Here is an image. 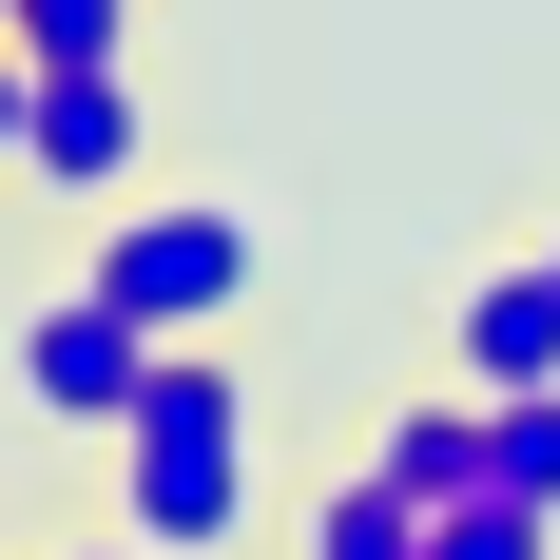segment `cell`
I'll list each match as a JSON object with an SVG mask.
<instances>
[{
	"label": "cell",
	"instance_id": "obj_1",
	"mask_svg": "<svg viewBox=\"0 0 560 560\" xmlns=\"http://www.w3.org/2000/svg\"><path fill=\"white\" fill-rule=\"evenodd\" d=\"M232 522H252V387H232V348H155V387L116 425V541L213 560Z\"/></svg>",
	"mask_w": 560,
	"mask_h": 560
},
{
	"label": "cell",
	"instance_id": "obj_2",
	"mask_svg": "<svg viewBox=\"0 0 560 560\" xmlns=\"http://www.w3.org/2000/svg\"><path fill=\"white\" fill-rule=\"evenodd\" d=\"M97 310H136L155 348H213L232 310H252V213H213V194H136V213H97Z\"/></svg>",
	"mask_w": 560,
	"mask_h": 560
},
{
	"label": "cell",
	"instance_id": "obj_3",
	"mask_svg": "<svg viewBox=\"0 0 560 560\" xmlns=\"http://www.w3.org/2000/svg\"><path fill=\"white\" fill-rule=\"evenodd\" d=\"M136 155H155V116H136V58H78V78H20V174H39V194L116 213V194H136Z\"/></svg>",
	"mask_w": 560,
	"mask_h": 560
},
{
	"label": "cell",
	"instance_id": "obj_4",
	"mask_svg": "<svg viewBox=\"0 0 560 560\" xmlns=\"http://www.w3.org/2000/svg\"><path fill=\"white\" fill-rule=\"evenodd\" d=\"M136 387H155V329H136V310H97V290L20 310V406H39V425L116 445V425H136Z\"/></svg>",
	"mask_w": 560,
	"mask_h": 560
},
{
	"label": "cell",
	"instance_id": "obj_5",
	"mask_svg": "<svg viewBox=\"0 0 560 560\" xmlns=\"http://www.w3.org/2000/svg\"><path fill=\"white\" fill-rule=\"evenodd\" d=\"M445 368H464V406H522V387H560V271L522 252V271H483L445 310Z\"/></svg>",
	"mask_w": 560,
	"mask_h": 560
},
{
	"label": "cell",
	"instance_id": "obj_6",
	"mask_svg": "<svg viewBox=\"0 0 560 560\" xmlns=\"http://www.w3.org/2000/svg\"><path fill=\"white\" fill-rule=\"evenodd\" d=\"M368 483H406L425 522H445V503H483V406H464V387L387 406V425H368Z\"/></svg>",
	"mask_w": 560,
	"mask_h": 560
},
{
	"label": "cell",
	"instance_id": "obj_7",
	"mask_svg": "<svg viewBox=\"0 0 560 560\" xmlns=\"http://www.w3.org/2000/svg\"><path fill=\"white\" fill-rule=\"evenodd\" d=\"M483 503H541V522H560V387L483 406Z\"/></svg>",
	"mask_w": 560,
	"mask_h": 560
},
{
	"label": "cell",
	"instance_id": "obj_8",
	"mask_svg": "<svg viewBox=\"0 0 560 560\" xmlns=\"http://www.w3.org/2000/svg\"><path fill=\"white\" fill-rule=\"evenodd\" d=\"M310 560H425V503H406V483H368V464H348L329 503H310Z\"/></svg>",
	"mask_w": 560,
	"mask_h": 560
},
{
	"label": "cell",
	"instance_id": "obj_9",
	"mask_svg": "<svg viewBox=\"0 0 560 560\" xmlns=\"http://www.w3.org/2000/svg\"><path fill=\"white\" fill-rule=\"evenodd\" d=\"M0 39H20V78H78V58H116V39H136V0H20Z\"/></svg>",
	"mask_w": 560,
	"mask_h": 560
},
{
	"label": "cell",
	"instance_id": "obj_10",
	"mask_svg": "<svg viewBox=\"0 0 560 560\" xmlns=\"http://www.w3.org/2000/svg\"><path fill=\"white\" fill-rule=\"evenodd\" d=\"M425 560H560V522H541V503H445Z\"/></svg>",
	"mask_w": 560,
	"mask_h": 560
},
{
	"label": "cell",
	"instance_id": "obj_11",
	"mask_svg": "<svg viewBox=\"0 0 560 560\" xmlns=\"http://www.w3.org/2000/svg\"><path fill=\"white\" fill-rule=\"evenodd\" d=\"M0 174H20V39H0Z\"/></svg>",
	"mask_w": 560,
	"mask_h": 560
},
{
	"label": "cell",
	"instance_id": "obj_12",
	"mask_svg": "<svg viewBox=\"0 0 560 560\" xmlns=\"http://www.w3.org/2000/svg\"><path fill=\"white\" fill-rule=\"evenodd\" d=\"M78 560H155V541H78Z\"/></svg>",
	"mask_w": 560,
	"mask_h": 560
},
{
	"label": "cell",
	"instance_id": "obj_13",
	"mask_svg": "<svg viewBox=\"0 0 560 560\" xmlns=\"http://www.w3.org/2000/svg\"><path fill=\"white\" fill-rule=\"evenodd\" d=\"M541 271H560V232H541Z\"/></svg>",
	"mask_w": 560,
	"mask_h": 560
},
{
	"label": "cell",
	"instance_id": "obj_14",
	"mask_svg": "<svg viewBox=\"0 0 560 560\" xmlns=\"http://www.w3.org/2000/svg\"><path fill=\"white\" fill-rule=\"evenodd\" d=\"M0 20H20V0H0Z\"/></svg>",
	"mask_w": 560,
	"mask_h": 560
}]
</instances>
